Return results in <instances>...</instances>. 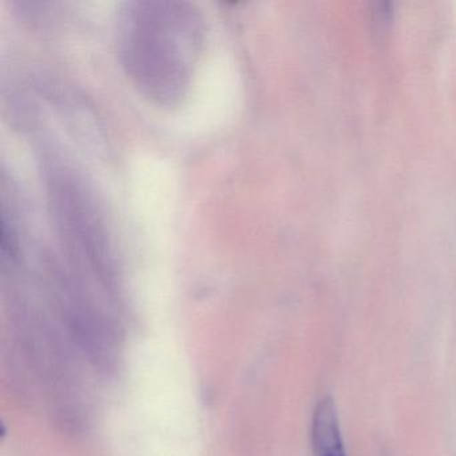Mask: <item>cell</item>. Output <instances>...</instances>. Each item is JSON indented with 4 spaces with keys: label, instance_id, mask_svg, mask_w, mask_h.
Returning a JSON list of instances; mask_svg holds the SVG:
<instances>
[{
    "label": "cell",
    "instance_id": "cell-2",
    "mask_svg": "<svg viewBox=\"0 0 456 456\" xmlns=\"http://www.w3.org/2000/svg\"><path fill=\"white\" fill-rule=\"evenodd\" d=\"M314 456H346L335 402L330 396L317 403L312 420Z\"/></svg>",
    "mask_w": 456,
    "mask_h": 456
},
{
    "label": "cell",
    "instance_id": "cell-1",
    "mask_svg": "<svg viewBox=\"0 0 456 456\" xmlns=\"http://www.w3.org/2000/svg\"><path fill=\"white\" fill-rule=\"evenodd\" d=\"M205 37L204 17L194 4L133 2L119 20V57L146 98L172 108L191 90Z\"/></svg>",
    "mask_w": 456,
    "mask_h": 456
}]
</instances>
